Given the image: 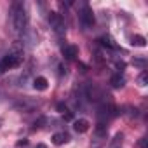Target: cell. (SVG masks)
<instances>
[{
	"label": "cell",
	"mask_w": 148,
	"mask_h": 148,
	"mask_svg": "<svg viewBox=\"0 0 148 148\" xmlns=\"http://www.w3.org/2000/svg\"><path fill=\"white\" fill-rule=\"evenodd\" d=\"M11 25H12V30L16 33H23L26 30V26H28V14H26L25 4H21V2L12 4V9H11Z\"/></svg>",
	"instance_id": "1"
},
{
	"label": "cell",
	"mask_w": 148,
	"mask_h": 148,
	"mask_svg": "<svg viewBox=\"0 0 148 148\" xmlns=\"http://www.w3.org/2000/svg\"><path fill=\"white\" fill-rule=\"evenodd\" d=\"M21 63H23V47L19 44H14L11 52L7 56H4L2 61H0V73L12 70V68H18Z\"/></svg>",
	"instance_id": "2"
},
{
	"label": "cell",
	"mask_w": 148,
	"mask_h": 148,
	"mask_svg": "<svg viewBox=\"0 0 148 148\" xmlns=\"http://www.w3.org/2000/svg\"><path fill=\"white\" fill-rule=\"evenodd\" d=\"M49 23H51V26L54 28V32L56 33H64V19H63V16L61 14H58V12H49Z\"/></svg>",
	"instance_id": "3"
},
{
	"label": "cell",
	"mask_w": 148,
	"mask_h": 148,
	"mask_svg": "<svg viewBox=\"0 0 148 148\" xmlns=\"http://www.w3.org/2000/svg\"><path fill=\"white\" fill-rule=\"evenodd\" d=\"M94 12H92V9L89 7V5H84L82 7V11H80V23L86 26V28H91L92 25H94Z\"/></svg>",
	"instance_id": "4"
},
{
	"label": "cell",
	"mask_w": 148,
	"mask_h": 148,
	"mask_svg": "<svg viewBox=\"0 0 148 148\" xmlns=\"http://www.w3.org/2000/svg\"><path fill=\"white\" fill-rule=\"evenodd\" d=\"M61 52H63V56H64L66 59L73 61V59L79 56V47H77V45H63V47H61Z\"/></svg>",
	"instance_id": "5"
},
{
	"label": "cell",
	"mask_w": 148,
	"mask_h": 148,
	"mask_svg": "<svg viewBox=\"0 0 148 148\" xmlns=\"http://www.w3.org/2000/svg\"><path fill=\"white\" fill-rule=\"evenodd\" d=\"M73 129H75L77 132H87L89 131V122L86 120V119H79V120H75L73 122Z\"/></svg>",
	"instance_id": "6"
},
{
	"label": "cell",
	"mask_w": 148,
	"mask_h": 148,
	"mask_svg": "<svg viewBox=\"0 0 148 148\" xmlns=\"http://www.w3.org/2000/svg\"><path fill=\"white\" fill-rule=\"evenodd\" d=\"M68 139H70V136H68L66 132H56V134H52V143L58 145V146H59V145H64Z\"/></svg>",
	"instance_id": "7"
},
{
	"label": "cell",
	"mask_w": 148,
	"mask_h": 148,
	"mask_svg": "<svg viewBox=\"0 0 148 148\" xmlns=\"http://www.w3.org/2000/svg\"><path fill=\"white\" fill-rule=\"evenodd\" d=\"M47 86H49V82H47L45 77H37V79L33 80V87H35L37 91H45Z\"/></svg>",
	"instance_id": "8"
},
{
	"label": "cell",
	"mask_w": 148,
	"mask_h": 148,
	"mask_svg": "<svg viewBox=\"0 0 148 148\" xmlns=\"http://www.w3.org/2000/svg\"><path fill=\"white\" fill-rule=\"evenodd\" d=\"M99 42L105 45V47H110V49H119V45L115 44V40L112 38V37H108V35H105V37H101L99 38Z\"/></svg>",
	"instance_id": "9"
},
{
	"label": "cell",
	"mask_w": 148,
	"mask_h": 148,
	"mask_svg": "<svg viewBox=\"0 0 148 148\" xmlns=\"http://www.w3.org/2000/svg\"><path fill=\"white\" fill-rule=\"evenodd\" d=\"M110 84H112V86H113L115 89H119V87H124L125 80H124V77H122V75H119V73H117V75H113V77H112Z\"/></svg>",
	"instance_id": "10"
},
{
	"label": "cell",
	"mask_w": 148,
	"mask_h": 148,
	"mask_svg": "<svg viewBox=\"0 0 148 148\" xmlns=\"http://www.w3.org/2000/svg\"><path fill=\"white\" fill-rule=\"evenodd\" d=\"M131 44H132V45H138V47H145V45H146V40H145V37H141V35H134V37L131 38Z\"/></svg>",
	"instance_id": "11"
},
{
	"label": "cell",
	"mask_w": 148,
	"mask_h": 148,
	"mask_svg": "<svg viewBox=\"0 0 148 148\" xmlns=\"http://www.w3.org/2000/svg\"><path fill=\"white\" fill-rule=\"evenodd\" d=\"M138 82H139V86H143V87H145V86L148 84V73H146V71H143V73H141V75H139V79H138Z\"/></svg>",
	"instance_id": "12"
},
{
	"label": "cell",
	"mask_w": 148,
	"mask_h": 148,
	"mask_svg": "<svg viewBox=\"0 0 148 148\" xmlns=\"http://www.w3.org/2000/svg\"><path fill=\"white\" fill-rule=\"evenodd\" d=\"M58 110H59V112H63V113H64V112H66V106H64V105H63V103H59V105H58Z\"/></svg>",
	"instance_id": "13"
},
{
	"label": "cell",
	"mask_w": 148,
	"mask_h": 148,
	"mask_svg": "<svg viewBox=\"0 0 148 148\" xmlns=\"http://www.w3.org/2000/svg\"><path fill=\"white\" fill-rule=\"evenodd\" d=\"M139 146H141V148H146V141H145V138L141 139V143H139Z\"/></svg>",
	"instance_id": "14"
},
{
	"label": "cell",
	"mask_w": 148,
	"mask_h": 148,
	"mask_svg": "<svg viewBox=\"0 0 148 148\" xmlns=\"http://www.w3.org/2000/svg\"><path fill=\"white\" fill-rule=\"evenodd\" d=\"M134 63H136V64H141V66H143V64H145V61H143V59H136V61H134Z\"/></svg>",
	"instance_id": "15"
},
{
	"label": "cell",
	"mask_w": 148,
	"mask_h": 148,
	"mask_svg": "<svg viewBox=\"0 0 148 148\" xmlns=\"http://www.w3.org/2000/svg\"><path fill=\"white\" fill-rule=\"evenodd\" d=\"M35 148H47V146H45V145H44V143H38V145H37V146H35Z\"/></svg>",
	"instance_id": "16"
}]
</instances>
